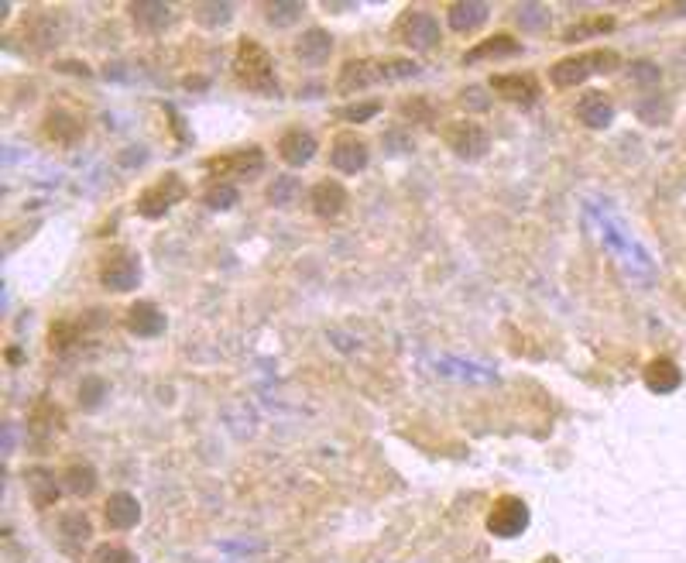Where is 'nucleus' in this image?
<instances>
[{
  "instance_id": "nucleus-9",
  "label": "nucleus",
  "mask_w": 686,
  "mask_h": 563,
  "mask_svg": "<svg viewBox=\"0 0 686 563\" xmlns=\"http://www.w3.org/2000/svg\"><path fill=\"white\" fill-rule=\"evenodd\" d=\"M202 165H206V172H213V179L230 182V176H258L265 169V152L258 145H247V148L227 152V155L206 158Z\"/></svg>"
},
{
  "instance_id": "nucleus-33",
  "label": "nucleus",
  "mask_w": 686,
  "mask_h": 563,
  "mask_svg": "<svg viewBox=\"0 0 686 563\" xmlns=\"http://www.w3.org/2000/svg\"><path fill=\"white\" fill-rule=\"evenodd\" d=\"M93 563H137L128 546H113V542H103V546H96V553H93Z\"/></svg>"
},
{
  "instance_id": "nucleus-8",
  "label": "nucleus",
  "mask_w": 686,
  "mask_h": 563,
  "mask_svg": "<svg viewBox=\"0 0 686 563\" xmlns=\"http://www.w3.org/2000/svg\"><path fill=\"white\" fill-rule=\"evenodd\" d=\"M141 282V261L128 248H117L100 261V286L111 293H131Z\"/></svg>"
},
{
  "instance_id": "nucleus-32",
  "label": "nucleus",
  "mask_w": 686,
  "mask_h": 563,
  "mask_svg": "<svg viewBox=\"0 0 686 563\" xmlns=\"http://www.w3.org/2000/svg\"><path fill=\"white\" fill-rule=\"evenodd\" d=\"M515 18L522 28H542V24H550V7H542V4H522V7H515Z\"/></svg>"
},
{
  "instance_id": "nucleus-34",
  "label": "nucleus",
  "mask_w": 686,
  "mask_h": 563,
  "mask_svg": "<svg viewBox=\"0 0 686 563\" xmlns=\"http://www.w3.org/2000/svg\"><path fill=\"white\" fill-rule=\"evenodd\" d=\"M72 340H76V327L66 323V319H62V323H55V327L48 330V344H52V351H66Z\"/></svg>"
},
{
  "instance_id": "nucleus-35",
  "label": "nucleus",
  "mask_w": 686,
  "mask_h": 563,
  "mask_svg": "<svg viewBox=\"0 0 686 563\" xmlns=\"http://www.w3.org/2000/svg\"><path fill=\"white\" fill-rule=\"evenodd\" d=\"M615 21L611 18H598V21L583 24V28H570L566 31V42H576V38H587V35H600V31H611Z\"/></svg>"
},
{
  "instance_id": "nucleus-17",
  "label": "nucleus",
  "mask_w": 686,
  "mask_h": 563,
  "mask_svg": "<svg viewBox=\"0 0 686 563\" xmlns=\"http://www.w3.org/2000/svg\"><path fill=\"white\" fill-rule=\"evenodd\" d=\"M124 327L131 330L134 337H158L161 330H165V313L158 310L155 302H148V299H141V302H134L128 316H124Z\"/></svg>"
},
{
  "instance_id": "nucleus-30",
  "label": "nucleus",
  "mask_w": 686,
  "mask_h": 563,
  "mask_svg": "<svg viewBox=\"0 0 686 563\" xmlns=\"http://www.w3.org/2000/svg\"><path fill=\"white\" fill-rule=\"evenodd\" d=\"M381 113V103L377 100H364V103H351V107H340L336 117L340 120H347V124H364V120H371Z\"/></svg>"
},
{
  "instance_id": "nucleus-15",
  "label": "nucleus",
  "mask_w": 686,
  "mask_h": 563,
  "mask_svg": "<svg viewBox=\"0 0 686 563\" xmlns=\"http://www.w3.org/2000/svg\"><path fill=\"white\" fill-rule=\"evenodd\" d=\"M487 18H491V7L481 0H460L446 7V21L457 35H474L481 24H487Z\"/></svg>"
},
{
  "instance_id": "nucleus-18",
  "label": "nucleus",
  "mask_w": 686,
  "mask_h": 563,
  "mask_svg": "<svg viewBox=\"0 0 686 563\" xmlns=\"http://www.w3.org/2000/svg\"><path fill=\"white\" fill-rule=\"evenodd\" d=\"M683 385V371L673 358H656L645 364V388L656 395H669Z\"/></svg>"
},
{
  "instance_id": "nucleus-29",
  "label": "nucleus",
  "mask_w": 686,
  "mask_h": 563,
  "mask_svg": "<svg viewBox=\"0 0 686 563\" xmlns=\"http://www.w3.org/2000/svg\"><path fill=\"white\" fill-rule=\"evenodd\" d=\"M295 193H299V179H292V176H278V179L268 186V203L288 206L292 200H295Z\"/></svg>"
},
{
  "instance_id": "nucleus-21",
  "label": "nucleus",
  "mask_w": 686,
  "mask_h": 563,
  "mask_svg": "<svg viewBox=\"0 0 686 563\" xmlns=\"http://www.w3.org/2000/svg\"><path fill=\"white\" fill-rule=\"evenodd\" d=\"M45 137L55 145H76L83 137V120L69 111H48L45 113Z\"/></svg>"
},
{
  "instance_id": "nucleus-5",
  "label": "nucleus",
  "mask_w": 686,
  "mask_h": 563,
  "mask_svg": "<svg viewBox=\"0 0 686 563\" xmlns=\"http://www.w3.org/2000/svg\"><path fill=\"white\" fill-rule=\"evenodd\" d=\"M529 522L532 512L522 498L501 495L491 505V512H487V533L498 536V540H515V536H522L529 529Z\"/></svg>"
},
{
  "instance_id": "nucleus-31",
  "label": "nucleus",
  "mask_w": 686,
  "mask_h": 563,
  "mask_svg": "<svg viewBox=\"0 0 686 563\" xmlns=\"http://www.w3.org/2000/svg\"><path fill=\"white\" fill-rule=\"evenodd\" d=\"M103 395H107V382H103V378H96V375L83 378V385H79V402H83V409H96L103 402Z\"/></svg>"
},
{
  "instance_id": "nucleus-13",
  "label": "nucleus",
  "mask_w": 686,
  "mask_h": 563,
  "mask_svg": "<svg viewBox=\"0 0 686 563\" xmlns=\"http://www.w3.org/2000/svg\"><path fill=\"white\" fill-rule=\"evenodd\" d=\"M522 55V42H515L511 35H491L484 42L464 52V66H477V62H498V59H515Z\"/></svg>"
},
{
  "instance_id": "nucleus-23",
  "label": "nucleus",
  "mask_w": 686,
  "mask_h": 563,
  "mask_svg": "<svg viewBox=\"0 0 686 563\" xmlns=\"http://www.w3.org/2000/svg\"><path fill=\"white\" fill-rule=\"evenodd\" d=\"M28 495L35 501V509H52L59 501V484L48 471L35 468V471H28Z\"/></svg>"
},
{
  "instance_id": "nucleus-2",
  "label": "nucleus",
  "mask_w": 686,
  "mask_h": 563,
  "mask_svg": "<svg viewBox=\"0 0 686 563\" xmlns=\"http://www.w3.org/2000/svg\"><path fill=\"white\" fill-rule=\"evenodd\" d=\"M234 76L244 90L258 93V96H278V76L275 62L268 55V48L254 38H241L234 52Z\"/></svg>"
},
{
  "instance_id": "nucleus-27",
  "label": "nucleus",
  "mask_w": 686,
  "mask_h": 563,
  "mask_svg": "<svg viewBox=\"0 0 686 563\" xmlns=\"http://www.w3.org/2000/svg\"><path fill=\"white\" fill-rule=\"evenodd\" d=\"M62 481H66L69 495H76V498H87L96 492V471H93L89 464H72V468H66Z\"/></svg>"
},
{
  "instance_id": "nucleus-16",
  "label": "nucleus",
  "mask_w": 686,
  "mask_h": 563,
  "mask_svg": "<svg viewBox=\"0 0 686 563\" xmlns=\"http://www.w3.org/2000/svg\"><path fill=\"white\" fill-rule=\"evenodd\" d=\"M278 155L285 165L292 169H302V165H310L312 155H316V137L310 131H302V128H292L285 135L278 137Z\"/></svg>"
},
{
  "instance_id": "nucleus-3",
  "label": "nucleus",
  "mask_w": 686,
  "mask_h": 563,
  "mask_svg": "<svg viewBox=\"0 0 686 563\" xmlns=\"http://www.w3.org/2000/svg\"><path fill=\"white\" fill-rule=\"evenodd\" d=\"M618 69V55L611 48H598V52H583V55H570V59H559L550 69V79L559 90H574L583 79H591L594 72H611Z\"/></svg>"
},
{
  "instance_id": "nucleus-20",
  "label": "nucleus",
  "mask_w": 686,
  "mask_h": 563,
  "mask_svg": "<svg viewBox=\"0 0 686 563\" xmlns=\"http://www.w3.org/2000/svg\"><path fill=\"white\" fill-rule=\"evenodd\" d=\"M330 52H333V38L330 31H323V28L302 31V38L295 42V59L306 62V66H323V62L330 59Z\"/></svg>"
},
{
  "instance_id": "nucleus-4",
  "label": "nucleus",
  "mask_w": 686,
  "mask_h": 563,
  "mask_svg": "<svg viewBox=\"0 0 686 563\" xmlns=\"http://www.w3.org/2000/svg\"><path fill=\"white\" fill-rule=\"evenodd\" d=\"M395 38L412 52H429V48H436L443 42V28H440V18L433 11L409 7L395 24Z\"/></svg>"
},
{
  "instance_id": "nucleus-24",
  "label": "nucleus",
  "mask_w": 686,
  "mask_h": 563,
  "mask_svg": "<svg viewBox=\"0 0 686 563\" xmlns=\"http://www.w3.org/2000/svg\"><path fill=\"white\" fill-rule=\"evenodd\" d=\"M59 533H62L69 550H79L93 536V522H89L87 512H66V516L59 518Z\"/></svg>"
},
{
  "instance_id": "nucleus-22",
  "label": "nucleus",
  "mask_w": 686,
  "mask_h": 563,
  "mask_svg": "<svg viewBox=\"0 0 686 563\" xmlns=\"http://www.w3.org/2000/svg\"><path fill=\"white\" fill-rule=\"evenodd\" d=\"M131 18L141 31L158 35V31H165L172 24V7L158 4V0H137V4H131Z\"/></svg>"
},
{
  "instance_id": "nucleus-28",
  "label": "nucleus",
  "mask_w": 686,
  "mask_h": 563,
  "mask_svg": "<svg viewBox=\"0 0 686 563\" xmlns=\"http://www.w3.org/2000/svg\"><path fill=\"white\" fill-rule=\"evenodd\" d=\"M193 18H196V24H202V28H223V24H230V18H234V7H230V4H196V7H193Z\"/></svg>"
},
{
  "instance_id": "nucleus-14",
  "label": "nucleus",
  "mask_w": 686,
  "mask_h": 563,
  "mask_svg": "<svg viewBox=\"0 0 686 563\" xmlns=\"http://www.w3.org/2000/svg\"><path fill=\"white\" fill-rule=\"evenodd\" d=\"M103 516H107V526L117 529V533H128L141 522V501L131 495V492H113L103 505Z\"/></svg>"
},
{
  "instance_id": "nucleus-26",
  "label": "nucleus",
  "mask_w": 686,
  "mask_h": 563,
  "mask_svg": "<svg viewBox=\"0 0 686 563\" xmlns=\"http://www.w3.org/2000/svg\"><path fill=\"white\" fill-rule=\"evenodd\" d=\"M306 4L299 0H278V4H265V21L271 28H292L295 21H302Z\"/></svg>"
},
{
  "instance_id": "nucleus-25",
  "label": "nucleus",
  "mask_w": 686,
  "mask_h": 563,
  "mask_svg": "<svg viewBox=\"0 0 686 563\" xmlns=\"http://www.w3.org/2000/svg\"><path fill=\"white\" fill-rule=\"evenodd\" d=\"M202 203L210 206V210H234V206L241 203V189L234 182L213 179L206 186V193H202Z\"/></svg>"
},
{
  "instance_id": "nucleus-12",
  "label": "nucleus",
  "mask_w": 686,
  "mask_h": 563,
  "mask_svg": "<svg viewBox=\"0 0 686 563\" xmlns=\"http://www.w3.org/2000/svg\"><path fill=\"white\" fill-rule=\"evenodd\" d=\"M310 206H312V213H316V217H323V220H336V217L351 206V196H347V189H343L336 179H323L310 189Z\"/></svg>"
},
{
  "instance_id": "nucleus-11",
  "label": "nucleus",
  "mask_w": 686,
  "mask_h": 563,
  "mask_svg": "<svg viewBox=\"0 0 686 563\" xmlns=\"http://www.w3.org/2000/svg\"><path fill=\"white\" fill-rule=\"evenodd\" d=\"M491 93H498L501 100L508 103H522V107H532L539 96H542V87L532 72H505V76H494L491 79Z\"/></svg>"
},
{
  "instance_id": "nucleus-1",
  "label": "nucleus",
  "mask_w": 686,
  "mask_h": 563,
  "mask_svg": "<svg viewBox=\"0 0 686 563\" xmlns=\"http://www.w3.org/2000/svg\"><path fill=\"white\" fill-rule=\"evenodd\" d=\"M412 76H419V62H412V59H351L336 76V93L354 96L377 83H399Z\"/></svg>"
},
{
  "instance_id": "nucleus-36",
  "label": "nucleus",
  "mask_w": 686,
  "mask_h": 563,
  "mask_svg": "<svg viewBox=\"0 0 686 563\" xmlns=\"http://www.w3.org/2000/svg\"><path fill=\"white\" fill-rule=\"evenodd\" d=\"M401 113L416 120V117H429V107H426L422 100H412V103H405V107H401Z\"/></svg>"
},
{
  "instance_id": "nucleus-7",
  "label": "nucleus",
  "mask_w": 686,
  "mask_h": 563,
  "mask_svg": "<svg viewBox=\"0 0 686 563\" xmlns=\"http://www.w3.org/2000/svg\"><path fill=\"white\" fill-rule=\"evenodd\" d=\"M443 141L453 155L467 158V161L484 158L487 148H491V135H487L484 124H477V120H450V128L443 131Z\"/></svg>"
},
{
  "instance_id": "nucleus-6",
  "label": "nucleus",
  "mask_w": 686,
  "mask_h": 563,
  "mask_svg": "<svg viewBox=\"0 0 686 563\" xmlns=\"http://www.w3.org/2000/svg\"><path fill=\"white\" fill-rule=\"evenodd\" d=\"M186 196H189V186L182 182V176L169 172V176L152 182V186L137 196V213L148 217V220H158V217H165L176 203H182Z\"/></svg>"
},
{
  "instance_id": "nucleus-19",
  "label": "nucleus",
  "mask_w": 686,
  "mask_h": 563,
  "mask_svg": "<svg viewBox=\"0 0 686 563\" xmlns=\"http://www.w3.org/2000/svg\"><path fill=\"white\" fill-rule=\"evenodd\" d=\"M576 117H580V124H587V128H607L611 120H615V103H611V96L607 93H583L580 100H576Z\"/></svg>"
},
{
  "instance_id": "nucleus-10",
  "label": "nucleus",
  "mask_w": 686,
  "mask_h": 563,
  "mask_svg": "<svg viewBox=\"0 0 686 563\" xmlns=\"http://www.w3.org/2000/svg\"><path fill=\"white\" fill-rule=\"evenodd\" d=\"M368 161H371V148H368V141L357 135V131H340V135L333 137L330 165L336 169V172L357 176V172L368 169Z\"/></svg>"
}]
</instances>
